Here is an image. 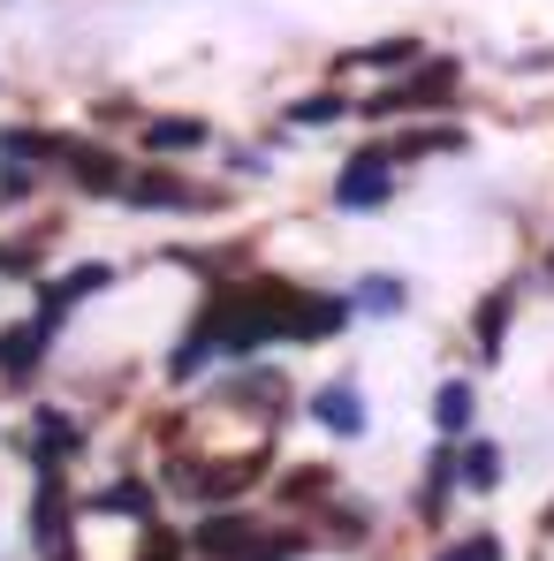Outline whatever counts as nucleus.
I'll return each instance as SVG.
<instances>
[{
  "mask_svg": "<svg viewBox=\"0 0 554 561\" xmlns=\"http://www.w3.org/2000/svg\"><path fill=\"white\" fill-rule=\"evenodd\" d=\"M395 160L387 152H358L350 168H342V183H335V205L342 213H365V205H387V190H395V175H387Z\"/></svg>",
  "mask_w": 554,
  "mask_h": 561,
  "instance_id": "1",
  "label": "nucleus"
},
{
  "mask_svg": "<svg viewBox=\"0 0 554 561\" xmlns=\"http://www.w3.org/2000/svg\"><path fill=\"white\" fill-rule=\"evenodd\" d=\"M190 547L197 554H213V561H251V547H259V524H244V516H205L197 531H190Z\"/></svg>",
  "mask_w": 554,
  "mask_h": 561,
  "instance_id": "2",
  "label": "nucleus"
},
{
  "mask_svg": "<svg viewBox=\"0 0 554 561\" xmlns=\"http://www.w3.org/2000/svg\"><path fill=\"white\" fill-rule=\"evenodd\" d=\"M342 319H350V304H342V296H304V288H296V304H289L281 334H296V342H319V334H335Z\"/></svg>",
  "mask_w": 554,
  "mask_h": 561,
  "instance_id": "3",
  "label": "nucleus"
},
{
  "mask_svg": "<svg viewBox=\"0 0 554 561\" xmlns=\"http://www.w3.org/2000/svg\"><path fill=\"white\" fill-rule=\"evenodd\" d=\"M312 417H319L327 433H342V440H358V433H365V402H358V387H350V379L319 387V394H312Z\"/></svg>",
  "mask_w": 554,
  "mask_h": 561,
  "instance_id": "4",
  "label": "nucleus"
},
{
  "mask_svg": "<svg viewBox=\"0 0 554 561\" xmlns=\"http://www.w3.org/2000/svg\"><path fill=\"white\" fill-rule=\"evenodd\" d=\"M46 334H54V319H38V327H8V334H0V373L31 379L38 365H46Z\"/></svg>",
  "mask_w": 554,
  "mask_h": 561,
  "instance_id": "5",
  "label": "nucleus"
},
{
  "mask_svg": "<svg viewBox=\"0 0 554 561\" xmlns=\"http://www.w3.org/2000/svg\"><path fill=\"white\" fill-rule=\"evenodd\" d=\"M106 280H114V266H77V274L46 280V288H38V304H46V319H61L69 304H84V296H99Z\"/></svg>",
  "mask_w": 554,
  "mask_h": 561,
  "instance_id": "6",
  "label": "nucleus"
},
{
  "mask_svg": "<svg viewBox=\"0 0 554 561\" xmlns=\"http://www.w3.org/2000/svg\"><path fill=\"white\" fill-rule=\"evenodd\" d=\"M471 410H478L471 379H441V387H433V425H441V440H456V433H471Z\"/></svg>",
  "mask_w": 554,
  "mask_h": 561,
  "instance_id": "7",
  "label": "nucleus"
},
{
  "mask_svg": "<svg viewBox=\"0 0 554 561\" xmlns=\"http://www.w3.org/2000/svg\"><path fill=\"white\" fill-rule=\"evenodd\" d=\"M61 160H69V175H77L84 190H122L114 152H99V145H61Z\"/></svg>",
  "mask_w": 554,
  "mask_h": 561,
  "instance_id": "8",
  "label": "nucleus"
},
{
  "mask_svg": "<svg viewBox=\"0 0 554 561\" xmlns=\"http://www.w3.org/2000/svg\"><path fill=\"white\" fill-rule=\"evenodd\" d=\"M456 485H471V493H494L501 485V448L494 440H471L456 456Z\"/></svg>",
  "mask_w": 554,
  "mask_h": 561,
  "instance_id": "9",
  "label": "nucleus"
},
{
  "mask_svg": "<svg viewBox=\"0 0 554 561\" xmlns=\"http://www.w3.org/2000/svg\"><path fill=\"white\" fill-rule=\"evenodd\" d=\"M509 311H517V296H509V288H494V296L478 304V357H486V365L501 357V334H509Z\"/></svg>",
  "mask_w": 554,
  "mask_h": 561,
  "instance_id": "10",
  "label": "nucleus"
},
{
  "mask_svg": "<svg viewBox=\"0 0 554 561\" xmlns=\"http://www.w3.org/2000/svg\"><path fill=\"white\" fill-rule=\"evenodd\" d=\"M69 448H84V425H69L61 410H38V463H54Z\"/></svg>",
  "mask_w": 554,
  "mask_h": 561,
  "instance_id": "11",
  "label": "nucleus"
},
{
  "mask_svg": "<svg viewBox=\"0 0 554 561\" xmlns=\"http://www.w3.org/2000/svg\"><path fill=\"white\" fill-rule=\"evenodd\" d=\"M122 197H137V205H197V190L176 183V175H137V183H122Z\"/></svg>",
  "mask_w": 554,
  "mask_h": 561,
  "instance_id": "12",
  "label": "nucleus"
},
{
  "mask_svg": "<svg viewBox=\"0 0 554 561\" xmlns=\"http://www.w3.org/2000/svg\"><path fill=\"white\" fill-rule=\"evenodd\" d=\"M145 145L152 152H190V145H205V122H145Z\"/></svg>",
  "mask_w": 554,
  "mask_h": 561,
  "instance_id": "13",
  "label": "nucleus"
},
{
  "mask_svg": "<svg viewBox=\"0 0 554 561\" xmlns=\"http://www.w3.org/2000/svg\"><path fill=\"white\" fill-rule=\"evenodd\" d=\"M350 61H358V69H410V61H418V38H387V46H358Z\"/></svg>",
  "mask_w": 554,
  "mask_h": 561,
  "instance_id": "14",
  "label": "nucleus"
},
{
  "mask_svg": "<svg viewBox=\"0 0 554 561\" xmlns=\"http://www.w3.org/2000/svg\"><path fill=\"white\" fill-rule=\"evenodd\" d=\"M335 493V470L319 463H296V478H281V501H327Z\"/></svg>",
  "mask_w": 554,
  "mask_h": 561,
  "instance_id": "15",
  "label": "nucleus"
},
{
  "mask_svg": "<svg viewBox=\"0 0 554 561\" xmlns=\"http://www.w3.org/2000/svg\"><path fill=\"white\" fill-rule=\"evenodd\" d=\"M358 288H365L358 304H365V311H387V319H395V311L410 304V296H403V280H395V274H372V280H358Z\"/></svg>",
  "mask_w": 554,
  "mask_h": 561,
  "instance_id": "16",
  "label": "nucleus"
},
{
  "mask_svg": "<svg viewBox=\"0 0 554 561\" xmlns=\"http://www.w3.org/2000/svg\"><path fill=\"white\" fill-rule=\"evenodd\" d=\"M335 114H342V99H335V92H312V99H296V106H289V122H296V129H319V122H335Z\"/></svg>",
  "mask_w": 554,
  "mask_h": 561,
  "instance_id": "17",
  "label": "nucleus"
},
{
  "mask_svg": "<svg viewBox=\"0 0 554 561\" xmlns=\"http://www.w3.org/2000/svg\"><path fill=\"white\" fill-rule=\"evenodd\" d=\"M99 508H129V516H152V493H145L137 478H122V485H106V493H99Z\"/></svg>",
  "mask_w": 554,
  "mask_h": 561,
  "instance_id": "18",
  "label": "nucleus"
},
{
  "mask_svg": "<svg viewBox=\"0 0 554 561\" xmlns=\"http://www.w3.org/2000/svg\"><path fill=\"white\" fill-rule=\"evenodd\" d=\"M441 561H501V539H494V531H471V539H463V547H449Z\"/></svg>",
  "mask_w": 554,
  "mask_h": 561,
  "instance_id": "19",
  "label": "nucleus"
},
{
  "mask_svg": "<svg viewBox=\"0 0 554 561\" xmlns=\"http://www.w3.org/2000/svg\"><path fill=\"white\" fill-rule=\"evenodd\" d=\"M137 561H176V531H152V539L137 547Z\"/></svg>",
  "mask_w": 554,
  "mask_h": 561,
  "instance_id": "20",
  "label": "nucleus"
}]
</instances>
